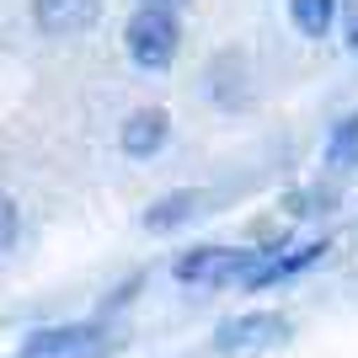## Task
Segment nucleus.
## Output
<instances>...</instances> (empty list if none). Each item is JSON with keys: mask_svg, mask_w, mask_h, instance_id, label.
<instances>
[{"mask_svg": "<svg viewBox=\"0 0 358 358\" xmlns=\"http://www.w3.org/2000/svg\"><path fill=\"white\" fill-rule=\"evenodd\" d=\"M123 48L139 70H171L182 54V22L177 11H161V6H139L123 27Z\"/></svg>", "mask_w": 358, "mask_h": 358, "instance_id": "nucleus-1", "label": "nucleus"}, {"mask_svg": "<svg viewBox=\"0 0 358 358\" xmlns=\"http://www.w3.org/2000/svg\"><path fill=\"white\" fill-rule=\"evenodd\" d=\"M294 337V321L284 310H246L236 321H224L214 331V353L220 358H252V353H273Z\"/></svg>", "mask_w": 358, "mask_h": 358, "instance_id": "nucleus-2", "label": "nucleus"}, {"mask_svg": "<svg viewBox=\"0 0 358 358\" xmlns=\"http://www.w3.org/2000/svg\"><path fill=\"white\" fill-rule=\"evenodd\" d=\"M118 337L96 321H70V327H43L16 348V358H107Z\"/></svg>", "mask_w": 358, "mask_h": 358, "instance_id": "nucleus-3", "label": "nucleus"}, {"mask_svg": "<svg viewBox=\"0 0 358 358\" xmlns=\"http://www.w3.org/2000/svg\"><path fill=\"white\" fill-rule=\"evenodd\" d=\"M262 246H193V252L177 262V278L182 284H241L246 273L257 268Z\"/></svg>", "mask_w": 358, "mask_h": 358, "instance_id": "nucleus-4", "label": "nucleus"}, {"mask_svg": "<svg viewBox=\"0 0 358 358\" xmlns=\"http://www.w3.org/2000/svg\"><path fill=\"white\" fill-rule=\"evenodd\" d=\"M331 252V241H305V246H262V257H257V268L241 278V289H273V284H284V278H294V273L315 268L321 257Z\"/></svg>", "mask_w": 358, "mask_h": 358, "instance_id": "nucleus-5", "label": "nucleus"}, {"mask_svg": "<svg viewBox=\"0 0 358 358\" xmlns=\"http://www.w3.org/2000/svg\"><path fill=\"white\" fill-rule=\"evenodd\" d=\"M102 22V0H32V27L43 38H75Z\"/></svg>", "mask_w": 358, "mask_h": 358, "instance_id": "nucleus-6", "label": "nucleus"}, {"mask_svg": "<svg viewBox=\"0 0 358 358\" xmlns=\"http://www.w3.org/2000/svg\"><path fill=\"white\" fill-rule=\"evenodd\" d=\"M209 203H214V198L203 193V187H171V193H161L145 209V230H150V236H171V230H182V224L203 220Z\"/></svg>", "mask_w": 358, "mask_h": 358, "instance_id": "nucleus-7", "label": "nucleus"}, {"mask_svg": "<svg viewBox=\"0 0 358 358\" xmlns=\"http://www.w3.org/2000/svg\"><path fill=\"white\" fill-rule=\"evenodd\" d=\"M123 155H134V161H150V155H161V145L171 139V113L166 107H139L123 118Z\"/></svg>", "mask_w": 358, "mask_h": 358, "instance_id": "nucleus-8", "label": "nucleus"}, {"mask_svg": "<svg viewBox=\"0 0 358 358\" xmlns=\"http://www.w3.org/2000/svg\"><path fill=\"white\" fill-rule=\"evenodd\" d=\"M321 166H327V171H337V177H343V171H358V113H348V118L331 123Z\"/></svg>", "mask_w": 358, "mask_h": 358, "instance_id": "nucleus-9", "label": "nucleus"}, {"mask_svg": "<svg viewBox=\"0 0 358 358\" xmlns=\"http://www.w3.org/2000/svg\"><path fill=\"white\" fill-rule=\"evenodd\" d=\"M289 22H294L299 38L321 43V38H331V27H337V0H289Z\"/></svg>", "mask_w": 358, "mask_h": 358, "instance_id": "nucleus-10", "label": "nucleus"}, {"mask_svg": "<svg viewBox=\"0 0 358 358\" xmlns=\"http://www.w3.org/2000/svg\"><path fill=\"white\" fill-rule=\"evenodd\" d=\"M16 241H22V209L11 193H0V252H11Z\"/></svg>", "mask_w": 358, "mask_h": 358, "instance_id": "nucleus-11", "label": "nucleus"}, {"mask_svg": "<svg viewBox=\"0 0 358 358\" xmlns=\"http://www.w3.org/2000/svg\"><path fill=\"white\" fill-rule=\"evenodd\" d=\"M315 203H321V198H315L310 187H294V193H284V209H289V214H299V220H310V214H321Z\"/></svg>", "mask_w": 358, "mask_h": 358, "instance_id": "nucleus-12", "label": "nucleus"}, {"mask_svg": "<svg viewBox=\"0 0 358 358\" xmlns=\"http://www.w3.org/2000/svg\"><path fill=\"white\" fill-rule=\"evenodd\" d=\"M343 11V43L358 54V0H348V6H337Z\"/></svg>", "mask_w": 358, "mask_h": 358, "instance_id": "nucleus-13", "label": "nucleus"}, {"mask_svg": "<svg viewBox=\"0 0 358 358\" xmlns=\"http://www.w3.org/2000/svg\"><path fill=\"white\" fill-rule=\"evenodd\" d=\"M139 6H161V11H182L187 0H139Z\"/></svg>", "mask_w": 358, "mask_h": 358, "instance_id": "nucleus-14", "label": "nucleus"}]
</instances>
